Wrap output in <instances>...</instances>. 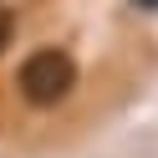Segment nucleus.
I'll use <instances>...</instances> for the list:
<instances>
[{"label": "nucleus", "mask_w": 158, "mask_h": 158, "mask_svg": "<svg viewBox=\"0 0 158 158\" xmlns=\"http://www.w3.org/2000/svg\"><path fill=\"white\" fill-rule=\"evenodd\" d=\"M15 87H21V97L31 107H56V102H66L72 87H77V61L61 46H41V51H31L21 61Z\"/></svg>", "instance_id": "obj_1"}, {"label": "nucleus", "mask_w": 158, "mask_h": 158, "mask_svg": "<svg viewBox=\"0 0 158 158\" xmlns=\"http://www.w3.org/2000/svg\"><path fill=\"white\" fill-rule=\"evenodd\" d=\"M10 36H15V10H10V5H0V51L10 46Z\"/></svg>", "instance_id": "obj_2"}, {"label": "nucleus", "mask_w": 158, "mask_h": 158, "mask_svg": "<svg viewBox=\"0 0 158 158\" xmlns=\"http://www.w3.org/2000/svg\"><path fill=\"white\" fill-rule=\"evenodd\" d=\"M133 5H138V10H158V0H133Z\"/></svg>", "instance_id": "obj_3"}]
</instances>
